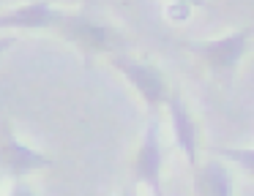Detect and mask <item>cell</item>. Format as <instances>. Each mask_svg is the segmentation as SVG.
Wrapping results in <instances>:
<instances>
[{"label":"cell","mask_w":254,"mask_h":196,"mask_svg":"<svg viewBox=\"0 0 254 196\" xmlns=\"http://www.w3.org/2000/svg\"><path fill=\"white\" fill-rule=\"evenodd\" d=\"M110 63L137 87V93L150 106H159L167 101L170 90H167V79L161 76L159 68H153L150 63H142V60H131L126 54H110Z\"/></svg>","instance_id":"2"},{"label":"cell","mask_w":254,"mask_h":196,"mask_svg":"<svg viewBox=\"0 0 254 196\" xmlns=\"http://www.w3.org/2000/svg\"><path fill=\"white\" fill-rule=\"evenodd\" d=\"M61 16L63 11L39 0V3L17 5L8 14H0V27L3 30H50V27H58Z\"/></svg>","instance_id":"5"},{"label":"cell","mask_w":254,"mask_h":196,"mask_svg":"<svg viewBox=\"0 0 254 196\" xmlns=\"http://www.w3.org/2000/svg\"><path fill=\"white\" fill-rule=\"evenodd\" d=\"M175 3H183V5H205V0H175Z\"/></svg>","instance_id":"11"},{"label":"cell","mask_w":254,"mask_h":196,"mask_svg":"<svg viewBox=\"0 0 254 196\" xmlns=\"http://www.w3.org/2000/svg\"><path fill=\"white\" fill-rule=\"evenodd\" d=\"M14 44H17V38H14V36H6V38H0V57H3V54H6L8 49L14 47Z\"/></svg>","instance_id":"10"},{"label":"cell","mask_w":254,"mask_h":196,"mask_svg":"<svg viewBox=\"0 0 254 196\" xmlns=\"http://www.w3.org/2000/svg\"><path fill=\"white\" fill-rule=\"evenodd\" d=\"M164 103L170 106V120H172V134H175V142H178V147L183 150V155H186L189 166L194 169V166H197V150H199L197 123H194L191 112H189V106L181 101L178 93H170Z\"/></svg>","instance_id":"7"},{"label":"cell","mask_w":254,"mask_h":196,"mask_svg":"<svg viewBox=\"0 0 254 196\" xmlns=\"http://www.w3.org/2000/svg\"><path fill=\"white\" fill-rule=\"evenodd\" d=\"M194 185H197V194H202V196H230L232 194L230 174H227L224 163H219V161H210L202 169H197Z\"/></svg>","instance_id":"8"},{"label":"cell","mask_w":254,"mask_h":196,"mask_svg":"<svg viewBox=\"0 0 254 196\" xmlns=\"http://www.w3.org/2000/svg\"><path fill=\"white\" fill-rule=\"evenodd\" d=\"M249 36H252V27H243V30L230 33L224 38H213V41H186V49L199 54L213 71L227 74V71H235L243 60L249 49Z\"/></svg>","instance_id":"1"},{"label":"cell","mask_w":254,"mask_h":196,"mask_svg":"<svg viewBox=\"0 0 254 196\" xmlns=\"http://www.w3.org/2000/svg\"><path fill=\"white\" fill-rule=\"evenodd\" d=\"M161 161H164V152H161V125H159V117L153 114L148 128H145L137 161H134V177L139 183L150 185V191L156 196L161 194Z\"/></svg>","instance_id":"4"},{"label":"cell","mask_w":254,"mask_h":196,"mask_svg":"<svg viewBox=\"0 0 254 196\" xmlns=\"http://www.w3.org/2000/svg\"><path fill=\"white\" fill-rule=\"evenodd\" d=\"M213 155H221L232 163H241L246 172H254V152L252 147H243V150H232V147H213Z\"/></svg>","instance_id":"9"},{"label":"cell","mask_w":254,"mask_h":196,"mask_svg":"<svg viewBox=\"0 0 254 196\" xmlns=\"http://www.w3.org/2000/svg\"><path fill=\"white\" fill-rule=\"evenodd\" d=\"M58 27H61V33L68 41L82 47L85 52H104V49H110V33H107V27L88 19L85 14H63Z\"/></svg>","instance_id":"6"},{"label":"cell","mask_w":254,"mask_h":196,"mask_svg":"<svg viewBox=\"0 0 254 196\" xmlns=\"http://www.w3.org/2000/svg\"><path fill=\"white\" fill-rule=\"evenodd\" d=\"M50 166H52V158L25 147L14 136V131L8 128V123H3V128H0V169L3 172H8L11 177H25L30 172L50 169Z\"/></svg>","instance_id":"3"}]
</instances>
